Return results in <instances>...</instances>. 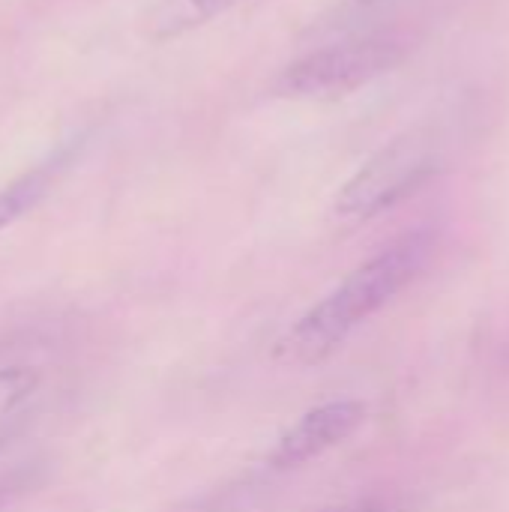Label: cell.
I'll list each match as a JSON object with an SVG mask.
<instances>
[{
    "label": "cell",
    "mask_w": 509,
    "mask_h": 512,
    "mask_svg": "<svg viewBox=\"0 0 509 512\" xmlns=\"http://www.w3.org/2000/svg\"><path fill=\"white\" fill-rule=\"evenodd\" d=\"M318 512H390V504L366 498V501H351V504H336V507H324Z\"/></svg>",
    "instance_id": "obj_10"
},
{
    "label": "cell",
    "mask_w": 509,
    "mask_h": 512,
    "mask_svg": "<svg viewBox=\"0 0 509 512\" xmlns=\"http://www.w3.org/2000/svg\"><path fill=\"white\" fill-rule=\"evenodd\" d=\"M27 429V414H15V417H6L0 420V453L21 438V432Z\"/></svg>",
    "instance_id": "obj_9"
},
{
    "label": "cell",
    "mask_w": 509,
    "mask_h": 512,
    "mask_svg": "<svg viewBox=\"0 0 509 512\" xmlns=\"http://www.w3.org/2000/svg\"><path fill=\"white\" fill-rule=\"evenodd\" d=\"M243 0H156L147 15H144V36L153 42H168V39H180L204 24H210L213 18L225 15L228 9H234Z\"/></svg>",
    "instance_id": "obj_5"
},
{
    "label": "cell",
    "mask_w": 509,
    "mask_h": 512,
    "mask_svg": "<svg viewBox=\"0 0 509 512\" xmlns=\"http://www.w3.org/2000/svg\"><path fill=\"white\" fill-rule=\"evenodd\" d=\"M408 54L399 36H363L318 48L288 63L270 84L273 96L294 102H339L381 75L393 72Z\"/></svg>",
    "instance_id": "obj_2"
},
{
    "label": "cell",
    "mask_w": 509,
    "mask_h": 512,
    "mask_svg": "<svg viewBox=\"0 0 509 512\" xmlns=\"http://www.w3.org/2000/svg\"><path fill=\"white\" fill-rule=\"evenodd\" d=\"M42 369L36 363H3L0 366V420L24 414V405L39 393Z\"/></svg>",
    "instance_id": "obj_7"
},
{
    "label": "cell",
    "mask_w": 509,
    "mask_h": 512,
    "mask_svg": "<svg viewBox=\"0 0 509 512\" xmlns=\"http://www.w3.org/2000/svg\"><path fill=\"white\" fill-rule=\"evenodd\" d=\"M441 165V141L417 126L366 159L336 195L342 219H372L417 192Z\"/></svg>",
    "instance_id": "obj_3"
},
{
    "label": "cell",
    "mask_w": 509,
    "mask_h": 512,
    "mask_svg": "<svg viewBox=\"0 0 509 512\" xmlns=\"http://www.w3.org/2000/svg\"><path fill=\"white\" fill-rule=\"evenodd\" d=\"M36 483H39L36 465H24V468H15L9 474H0V512L12 507L18 498H24L30 489H36Z\"/></svg>",
    "instance_id": "obj_8"
},
{
    "label": "cell",
    "mask_w": 509,
    "mask_h": 512,
    "mask_svg": "<svg viewBox=\"0 0 509 512\" xmlns=\"http://www.w3.org/2000/svg\"><path fill=\"white\" fill-rule=\"evenodd\" d=\"M363 420H366V405L357 399H339V402H327V405L306 411L276 441L270 453V468L288 471V468H300L324 456L327 450L348 441L363 426Z\"/></svg>",
    "instance_id": "obj_4"
},
{
    "label": "cell",
    "mask_w": 509,
    "mask_h": 512,
    "mask_svg": "<svg viewBox=\"0 0 509 512\" xmlns=\"http://www.w3.org/2000/svg\"><path fill=\"white\" fill-rule=\"evenodd\" d=\"M426 255L429 237L408 234L381 255L369 258L285 333L276 345V357L294 366H312L330 357L363 321L384 309L420 273Z\"/></svg>",
    "instance_id": "obj_1"
},
{
    "label": "cell",
    "mask_w": 509,
    "mask_h": 512,
    "mask_svg": "<svg viewBox=\"0 0 509 512\" xmlns=\"http://www.w3.org/2000/svg\"><path fill=\"white\" fill-rule=\"evenodd\" d=\"M69 159H72V147H60L48 159H42L39 165H33L30 171H24L21 177H15L0 189V231L24 219L51 192L54 180L69 165Z\"/></svg>",
    "instance_id": "obj_6"
}]
</instances>
